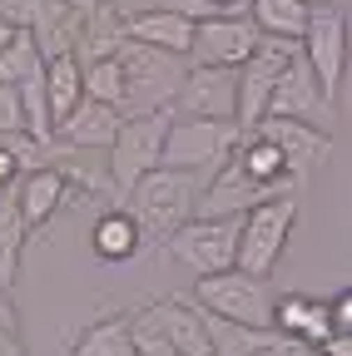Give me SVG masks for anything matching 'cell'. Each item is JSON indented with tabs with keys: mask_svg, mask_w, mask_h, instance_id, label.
I'll return each mask as SVG.
<instances>
[{
	"mask_svg": "<svg viewBox=\"0 0 352 356\" xmlns=\"http://www.w3.org/2000/svg\"><path fill=\"white\" fill-rule=\"evenodd\" d=\"M139 248H144V233H139V222L129 218L124 208H109V213L95 218V228H90V252H95L100 262H109V267L135 262Z\"/></svg>",
	"mask_w": 352,
	"mask_h": 356,
	"instance_id": "20",
	"label": "cell"
},
{
	"mask_svg": "<svg viewBox=\"0 0 352 356\" xmlns=\"http://www.w3.org/2000/svg\"><path fill=\"white\" fill-rule=\"evenodd\" d=\"M60 10V0H0V20H10L15 30H40Z\"/></svg>",
	"mask_w": 352,
	"mask_h": 356,
	"instance_id": "28",
	"label": "cell"
},
{
	"mask_svg": "<svg viewBox=\"0 0 352 356\" xmlns=\"http://www.w3.org/2000/svg\"><path fill=\"white\" fill-rule=\"evenodd\" d=\"M234 99H238V70L189 65L169 114H179V119H234Z\"/></svg>",
	"mask_w": 352,
	"mask_h": 356,
	"instance_id": "12",
	"label": "cell"
},
{
	"mask_svg": "<svg viewBox=\"0 0 352 356\" xmlns=\"http://www.w3.org/2000/svg\"><path fill=\"white\" fill-rule=\"evenodd\" d=\"M15 35H20V30H15V25H10V20H0V50H6V44H10V40H15Z\"/></svg>",
	"mask_w": 352,
	"mask_h": 356,
	"instance_id": "34",
	"label": "cell"
},
{
	"mask_svg": "<svg viewBox=\"0 0 352 356\" xmlns=\"http://www.w3.org/2000/svg\"><path fill=\"white\" fill-rule=\"evenodd\" d=\"M307 15H313L307 0H248V20L268 40H293L298 44L303 30H307Z\"/></svg>",
	"mask_w": 352,
	"mask_h": 356,
	"instance_id": "22",
	"label": "cell"
},
{
	"mask_svg": "<svg viewBox=\"0 0 352 356\" xmlns=\"http://www.w3.org/2000/svg\"><path fill=\"white\" fill-rule=\"evenodd\" d=\"M79 89L84 99H100L109 109H119V95H124V79H119V60H84L79 65Z\"/></svg>",
	"mask_w": 352,
	"mask_h": 356,
	"instance_id": "26",
	"label": "cell"
},
{
	"mask_svg": "<svg viewBox=\"0 0 352 356\" xmlns=\"http://www.w3.org/2000/svg\"><path fill=\"white\" fill-rule=\"evenodd\" d=\"M313 351H318V356H352V337H337V332H332V337H323Z\"/></svg>",
	"mask_w": 352,
	"mask_h": 356,
	"instance_id": "32",
	"label": "cell"
},
{
	"mask_svg": "<svg viewBox=\"0 0 352 356\" xmlns=\"http://www.w3.org/2000/svg\"><path fill=\"white\" fill-rule=\"evenodd\" d=\"M194 307L204 312V317L234 322V327H258V332L273 327V287L263 277L238 273V267L213 273V277H199L194 282Z\"/></svg>",
	"mask_w": 352,
	"mask_h": 356,
	"instance_id": "5",
	"label": "cell"
},
{
	"mask_svg": "<svg viewBox=\"0 0 352 356\" xmlns=\"http://www.w3.org/2000/svg\"><path fill=\"white\" fill-rule=\"evenodd\" d=\"M40 65V50H35V40H30V30H20L6 50H0V84H20V79H30Z\"/></svg>",
	"mask_w": 352,
	"mask_h": 356,
	"instance_id": "27",
	"label": "cell"
},
{
	"mask_svg": "<svg viewBox=\"0 0 352 356\" xmlns=\"http://www.w3.org/2000/svg\"><path fill=\"white\" fill-rule=\"evenodd\" d=\"M144 317L164 332V341L179 351V356H208V332H204V312L194 302H179V297H164V302H149Z\"/></svg>",
	"mask_w": 352,
	"mask_h": 356,
	"instance_id": "17",
	"label": "cell"
},
{
	"mask_svg": "<svg viewBox=\"0 0 352 356\" xmlns=\"http://www.w3.org/2000/svg\"><path fill=\"white\" fill-rule=\"evenodd\" d=\"M0 134H25V109L15 84H0Z\"/></svg>",
	"mask_w": 352,
	"mask_h": 356,
	"instance_id": "29",
	"label": "cell"
},
{
	"mask_svg": "<svg viewBox=\"0 0 352 356\" xmlns=\"http://www.w3.org/2000/svg\"><path fill=\"white\" fill-rule=\"evenodd\" d=\"M124 40L135 44H149V50H164V55H189V40H194V20L174 15V10H135L124 15Z\"/></svg>",
	"mask_w": 352,
	"mask_h": 356,
	"instance_id": "19",
	"label": "cell"
},
{
	"mask_svg": "<svg viewBox=\"0 0 352 356\" xmlns=\"http://www.w3.org/2000/svg\"><path fill=\"white\" fill-rule=\"evenodd\" d=\"M328 327L337 337H352V292L342 287L337 297H328Z\"/></svg>",
	"mask_w": 352,
	"mask_h": 356,
	"instance_id": "30",
	"label": "cell"
},
{
	"mask_svg": "<svg viewBox=\"0 0 352 356\" xmlns=\"http://www.w3.org/2000/svg\"><path fill=\"white\" fill-rule=\"evenodd\" d=\"M40 84H45V109H50V134L65 124V114L84 99L79 89V60L75 55H55L45 60V70H40Z\"/></svg>",
	"mask_w": 352,
	"mask_h": 356,
	"instance_id": "21",
	"label": "cell"
},
{
	"mask_svg": "<svg viewBox=\"0 0 352 356\" xmlns=\"http://www.w3.org/2000/svg\"><path fill=\"white\" fill-rule=\"evenodd\" d=\"M114 60H119V79H124L119 119H139V114L174 109V95H179V84H184L189 60L164 55V50H149V44H135V40H124L119 50H114Z\"/></svg>",
	"mask_w": 352,
	"mask_h": 356,
	"instance_id": "2",
	"label": "cell"
},
{
	"mask_svg": "<svg viewBox=\"0 0 352 356\" xmlns=\"http://www.w3.org/2000/svg\"><path fill=\"white\" fill-rule=\"evenodd\" d=\"M10 198H15V208H20V218H25V228L30 233H40L45 222L75 198V188L65 184V173L60 168H25L15 184H10Z\"/></svg>",
	"mask_w": 352,
	"mask_h": 356,
	"instance_id": "15",
	"label": "cell"
},
{
	"mask_svg": "<svg viewBox=\"0 0 352 356\" xmlns=\"http://www.w3.org/2000/svg\"><path fill=\"white\" fill-rule=\"evenodd\" d=\"M258 50V25L248 15H213V20H194V40H189V65H224L238 70L248 55Z\"/></svg>",
	"mask_w": 352,
	"mask_h": 356,
	"instance_id": "11",
	"label": "cell"
},
{
	"mask_svg": "<svg viewBox=\"0 0 352 356\" xmlns=\"http://www.w3.org/2000/svg\"><path fill=\"white\" fill-rule=\"evenodd\" d=\"M114 134H119V109H109V104H100V99H79V104L65 114V124L55 129V144L84 149V154H105Z\"/></svg>",
	"mask_w": 352,
	"mask_h": 356,
	"instance_id": "16",
	"label": "cell"
},
{
	"mask_svg": "<svg viewBox=\"0 0 352 356\" xmlns=\"http://www.w3.org/2000/svg\"><path fill=\"white\" fill-rule=\"evenodd\" d=\"M307 6H337V10H347V0H307Z\"/></svg>",
	"mask_w": 352,
	"mask_h": 356,
	"instance_id": "35",
	"label": "cell"
},
{
	"mask_svg": "<svg viewBox=\"0 0 352 356\" xmlns=\"http://www.w3.org/2000/svg\"><path fill=\"white\" fill-rule=\"evenodd\" d=\"M70 356H135V346H129V312H109V317L90 322L75 337Z\"/></svg>",
	"mask_w": 352,
	"mask_h": 356,
	"instance_id": "25",
	"label": "cell"
},
{
	"mask_svg": "<svg viewBox=\"0 0 352 356\" xmlns=\"http://www.w3.org/2000/svg\"><path fill=\"white\" fill-rule=\"evenodd\" d=\"M298 55L293 40H268L258 35V50L238 65V99H234V124L248 134L258 129V119L268 114V95H273V79L283 74V65Z\"/></svg>",
	"mask_w": 352,
	"mask_h": 356,
	"instance_id": "9",
	"label": "cell"
},
{
	"mask_svg": "<svg viewBox=\"0 0 352 356\" xmlns=\"http://www.w3.org/2000/svg\"><path fill=\"white\" fill-rule=\"evenodd\" d=\"M164 134H169V109L139 114V119H119V134L105 149V178H109V193L119 203H124V193L135 188L149 168H159Z\"/></svg>",
	"mask_w": 352,
	"mask_h": 356,
	"instance_id": "6",
	"label": "cell"
},
{
	"mask_svg": "<svg viewBox=\"0 0 352 356\" xmlns=\"http://www.w3.org/2000/svg\"><path fill=\"white\" fill-rule=\"evenodd\" d=\"M25 243H30V228H25V218L6 188V198H0V292H15L20 282V257H25Z\"/></svg>",
	"mask_w": 352,
	"mask_h": 356,
	"instance_id": "23",
	"label": "cell"
},
{
	"mask_svg": "<svg viewBox=\"0 0 352 356\" xmlns=\"http://www.w3.org/2000/svg\"><path fill=\"white\" fill-rule=\"evenodd\" d=\"M273 332L278 337H293L313 351L323 337H332L328 327V297H303V292H288V297H273Z\"/></svg>",
	"mask_w": 352,
	"mask_h": 356,
	"instance_id": "18",
	"label": "cell"
},
{
	"mask_svg": "<svg viewBox=\"0 0 352 356\" xmlns=\"http://www.w3.org/2000/svg\"><path fill=\"white\" fill-rule=\"evenodd\" d=\"M159 10H174V15H184V20H213V15H224L213 0H159Z\"/></svg>",
	"mask_w": 352,
	"mask_h": 356,
	"instance_id": "31",
	"label": "cell"
},
{
	"mask_svg": "<svg viewBox=\"0 0 352 356\" xmlns=\"http://www.w3.org/2000/svg\"><path fill=\"white\" fill-rule=\"evenodd\" d=\"M199 188H204V178H194V173H179V168H149L135 188L124 193V213L139 222V233H144V243H154V248H164V238L179 228V222H189L194 218V203H199Z\"/></svg>",
	"mask_w": 352,
	"mask_h": 356,
	"instance_id": "1",
	"label": "cell"
},
{
	"mask_svg": "<svg viewBox=\"0 0 352 356\" xmlns=\"http://www.w3.org/2000/svg\"><path fill=\"white\" fill-rule=\"evenodd\" d=\"M238 139H243V129L234 119H179V114H169L159 163L179 168V173H194V178H213L234 159Z\"/></svg>",
	"mask_w": 352,
	"mask_h": 356,
	"instance_id": "4",
	"label": "cell"
},
{
	"mask_svg": "<svg viewBox=\"0 0 352 356\" xmlns=\"http://www.w3.org/2000/svg\"><path fill=\"white\" fill-rule=\"evenodd\" d=\"M283 193H303V178H283V184H258V178H248V173L229 159L213 178H204L199 203H194V218H243V213H253L258 203L283 198Z\"/></svg>",
	"mask_w": 352,
	"mask_h": 356,
	"instance_id": "8",
	"label": "cell"
},
{
	"mask_svg": "<svg viewBox=\"0 0 352 356\" xmlns=\"http://www.w3.org/2000/svg\"><path fill=\"white\" fill-rule=\"evenodd\" d=\"M253 134H263L268 144L283 149L288 168L303 178V184H307V173H318V168L332 159V134H328L323 124H303V119H278V114H268V119H258Z\"/></svg>",
	"mask_w": 352,
	"mask_h": 356,
	"instance_id": "13",
	"label": "cell"
},
{
	"mask_svg": "<svg viewBox=\"0 0 352 356\" xmlns=\"http://www.w3.org/2000/svg\"><path fill=\"white\" fill-rule=\"evenodd\" d=\"M298 50L307 60V70L318 74L323 95L337 99V89L347 79V10L337 6H313V15H307V30L298 40Z\"/></svg>",
	"mask_w": 352,
	"mask_h": 356,
	"instance_id": "10",
	"label": "cell"
},
{
	"mask_svg": "<svg viewBox=\"0 0 352 356\" xmlns=\"http://www.w3.org/2000/svg\"><path fill=\"white\" fill-rule=\"evenodd\" d=\"M238 252V218H189L164 238V257L189 267L194 277L229 273Z\"/></svg>",
	"mask_w": 352,
	"mask_h": 356,
	"instance_id": "7",
	"label": "cell"
},
{
	"mask_svg": "<svg viewBox=\"0 0 352 356\" xmlns=\"http://www.w3.org/2000/svg\"><path fill=\"white\" fill-rule=\"evenodd\" d=\"M234 163H238L248 178H258V184H283V178H298V173L288 168L283 149H278V144H268V139H263V134H253V129L238 139Z\"/></svg>",
	"mask_w": 352,
	"mask_h": 356,
	"instance_id": "24",
	"label": "cell"
},
{
	"mask_svg": "<svg viewBox=\"0 0 352 356\" xmlns=\"http://www.w3.org/2000/svg\"><path fill=\"white\" fill-rule=\"evenodd\" d=\"M298 213H303V193H283V198H268V203H258L253 213L238 218V252H234L238 273L273 282L283 248L298 228Z\"/></svg>",
	"mask_w": 352,
	"mask_h": 356,
	"instance_id": "3",
	"label": "cell"
},
{
	"mask_svg": "<svg viewBox=\"0 0 352 356\" xmlns=\"http://www.w3.org/2000/svg\"><path fill=\"white\" fill-rule=\"evenodd\" d=\"M60 6H65L70 15H90V10H100V6H109V0H60Z\"/></svg>",
	"mask_w": 352,
	"mask_h": 356,
	"instance_id": "33",
	"label": "cell"
},
{
	"mask_svg": "<svg viewBox=\"0 0 352 356\" xmlns=\"http://www.w3.org/2000/svg\"><path fill=\"white\" fill-rule=\"evenodd\" d=\"M268 114H278V119H303V124H323L328 114H332V99L323 95V84H318V74L307 70V60H303V50L283 65V74L273 79V95H268ZM263 114V119H268Z\"/></svg>",
	"mask_w": 352,
	"mask_h": 356,
	"instance_id": "14",
	"label": "cell"
}]
</instances>
